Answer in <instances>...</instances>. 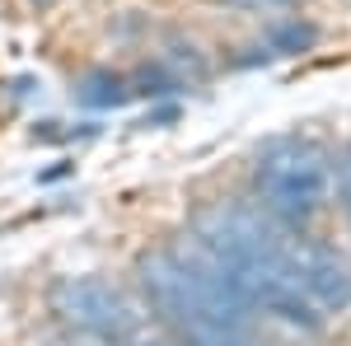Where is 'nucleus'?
<instances>
[{"instance_id": "obj_1", "label": "nucleus", "mask_w": 351, "mask_h": 346, "mask_svg": "<svg viewBox=\"0 0 351 346\" xmlns=\"http://www.w3.org/2000/svg\"><path fill=\"white\" fill-rule=\"evenodd\" d=\"M253 183H258L271 215L300 225V220H309L328 201V192H332V160L314 140H300V136L271 140L267 150L258 155Z\"/></svg>"}, {"instance_id": "obj_2", "label": "nucleus", "mask_w": 351, "mask_h": 346, "mask_svg": "<svg viewBox=\"0 0 351 346\" xmlns=\"http://www.w3.org/2000/svg\"><path fill=\"white\" fill-rule=\"evenodd\" d=\"M56 314L80 328L89 337H104V342H127L136 332V309L127 304V295L99 281V276H71L56 286Z\"/></svg>"}, {"instance_id": "obj_3", "label": "nucleus", "mask_w": 351, "mask_h": 346, "mask_svg": "<svg viewBox=\"0 0 351 346\" xmlns=\"http://www.w3.org/2000/svg\"><path fill=\"white\" fill-rule=\"evenodd\" d=\"M291 267H295V281L309 291V299L324 309V314H342L351 304V271L337 253L328 248H291Z\"/></svg>"}, {"instance_id": "obj_4", "label": "nucleus", "mask_w": 351, "mask_h": 346, "mask_svg": "<svg viewBox=\"0 0 351 346\" xmlns=\"http://www.w3.org/2000/svg\"><path fill=\"white\" fill-rule=\"evenodd\" d=\"M127 99V80L122 75H108V71H94V75H84L80 84V103L84 108H112Z\"/></svg>"}, {"instance_id": "obj_5", "label": "nucleus", "mask_w": 351, "mask_h": 346, "mask_svg": "<svg viewBox=\"0 0 351 346\" xmlns=\"http://www.w3.org/2000/svg\"><path fill=\"white\" fill-rule=\"evenodd\" d=\"M332 183H337V197H342V206L351 215V145H342L337 160H332Z\"/></svg>"}, {"instance_id": "obj_6", "label": "nucleus", "mask_w": 351, "mask_h": 346, "mask_svg": "<svg viewBox=\"0 0 351 346\" xmlns=\"http://www.w3.org/2000/svg\"><path fill=\"white\" fill-rule=\"evenodd\" d=\"M192 346H253L239 337V328H206V332H197Z\"/></svg>"}, {"instance_id": "obj_7", "label": "nucleus", "mask_w": 351, "mask_h": 346, "mask_svg": "<svg viewBox=\"0 0 351 346\" xmlns=\"http://www.w3.org/2000/svg\"><path fill=\"white\" fill-rule=\"evenodd\" d=\"M271 42L286 47V52H295V47H309V42H314V28H309V24H291V28H281Z\"/></svg>"}, {"instance_id": "obj_8", "label": "nucleus", "mask_w": 351, "mask_h": 346, "mask_svg": "<svg viewBox=\"0 0 351 346\" xmlns=\"http://www.w3.org/2000/svg\"><path fill=\"white\" fill-rule=\"evenodd\" d=\"M243 10H253V14H281V10H291L295 0H234Z\"/></svg>"}, {"instance_id": "obj_9", "label": "nucleus", "mask_w": 351, "mask_h": 346, "mask_svg": "<svg viewBox=\"0 0 351 346\" xmlns=\"http://www.w3.org/2000/svg\"><path fill=\"white\" fill-rule=\"evenodd\" d=\"M136 346H160V342H136Z\"/></svg>"}, {"instance_id": "obj_10", "label": "nucleus", "mask_w": 351, "mask_h": 346, "mask_svg": "<svg viewBox=\"0 0 351 346\" xmlns=\"http://www.w3.org/2000/svg\"><path fill=\"white\" fill-rule=\"evenodd\" d=\"M38 5H47V0H38Z\"/></svg>"}]
</instances>
